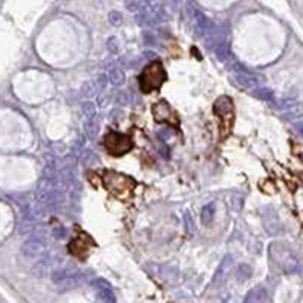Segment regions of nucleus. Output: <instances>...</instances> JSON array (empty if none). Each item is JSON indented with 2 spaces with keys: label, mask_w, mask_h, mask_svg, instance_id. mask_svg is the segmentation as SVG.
<instances>
[{
  "label": "nucleus",
  "mask_w": 303,
  "mask_h": 303,
  "mask_svg": "<svg viewBox=\"0 0 303 303\" xmlns=\"http://www.w3.org/2000/svg\"><path fill=\"white\" fill-rule=\"evenodd\" d=\"M153 115H155V120L156 121H167V123H175V124H178V115H176V112L171 109V106L165 102V100H162V102H159V103H156L155 106H153Z\"/></svg>",
  "instance_id": "obj_6"
},
{
  "label": "nucleus",
  "mask_w": 303,
  "mask_h": 303,
  "mask_svg": "<svg viewBox=\"0 0 303 303\" xmlns=\"http://www.w3.org/2000/svg\"><path fill=\"white\" fill-rule=\"evenodd\" d=\"M165 79L167 74L162 64L159 61H155L143 70L140 76V88L143 93H152L155 90H159L161 85L165 82Z\"/></svg>",
  "instance_id": "obj_1"
},
{
  "label": "nucleus",
  "mask_w": 303,
  "mask_h": 303,
  "mask_svg": "<svg viewBox=\"0 0 303 303\" xmlns=\"http://www.w3.org/2000/svg\"><path fill=\"white\" fill-rule=\"evenodd\" d=\"M105 146H106L108 153H111L112 156H121V155H126L134 147V143L127 135L111 131L105 137Z\"/></svg>",
  "instance_id": "obj_3"
},
{
  "label": "nucleus",
  "mask_w": 303,
  "mask_h": 303,
  "mask_svg": "<svg viewBox=\"0 0 303 303\" xmlns=\"http://www.w3.org/2000/svg\"><path fill=\"white\" fill-rule=\"evenodd\" d=\"M94 290L97 291L99 297L105 303H115V296H114L111 287L105 281H96L94 282Z\"/></svg>",
  "instance_id": "obj_7"
},
{
  "label": "nucleus",
  "mask_w": 303,
  "mask_h": 303,
  "mask_svg": "<svg viewBox=\"0 0 303 303\" xmlns=\"http://www.w3.org/2000/svg\"><path fill=\"white\" fill-rule=\"evenodd\" d=\"M103 182L106 188L118 199H129L135 190V182L131 178L115 171H106L103 175Z\"/></svg>",
  "instance_id": "obj_2"
},
{
  "label": "nucleus",
  "mask_w": 303,
  "mask_h": 303,
  "mask_svg": "<svg viewBox=\"0 0 303 303\" xmlns=\"http://www.w3.org/2000/svg\"><path fill=\"white\" fill-rule=\"evenodd\" d=\"M244 303H269V293L266 288L258 287L247 294Z\"/></svg>",
  "instance_id": "obj_8"
},
{
  "label": "nucleus",
  "mask_w": 303,
  "mask_h": 303,
  "mask_svg": "<svg viewBox=\"0 0 303 303\" xmlns=\"http://www.w3.org/2000/svg\"><path fill=\"white\" fill-rule=\"evenodd\" d=\"M215 115L220 120V131L222 135L226 137L234 123V105L229 97H220L214 105Z\"/></svg>",
  "instance_id": "obj_4"
},
{
  "label": "nucleus",
  "mask_w": 303,
  "mask_h": 303,
  "mask_svg": "<svg viewBox=\"0 0 303 303\" xmlns=\"http://www.w3.org/2000/svg\"><path fill=\"white\" fill-rule=\"evenodd\" d=\"M94 247V243L86 237V235H80L76 240H73L70 243V253L77 256L79 259H85V256L88 255V252Z\"/></svg>",
  "instance_id": "obj_5"
},
{
  "label": "nucleus",
  "mask_w": 303,
  "mask_h": 303,
  "mask_svg": "<svg viewBox=\"0 0 303 303\" xmlns=\"http://www.w3.org/2000/svg\"><path fill=\"white\" fill-rule=\"evenodd\" d=\"M109 21H111L112 24L118 26V24L121 23V15H120L117 11H112V12L109 14Z\"/></svg>",
  "instance_id": "obj_9"
}]
</instances>
